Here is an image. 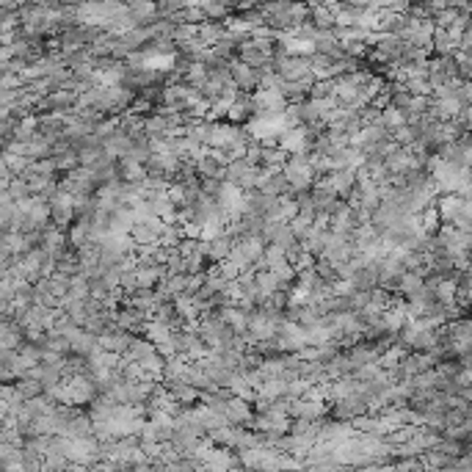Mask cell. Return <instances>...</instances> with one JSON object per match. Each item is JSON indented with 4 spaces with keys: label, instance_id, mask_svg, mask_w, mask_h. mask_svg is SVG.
<instances>
[{
    "label": "cell",
    "instance_id": "1",
    "mask_svg": "<svg viewBox=\"0 0 472 472\" xmlns=\"http://www.w3.org/2000/svg\"><path fill=\"white\" fill-rule=\"evenodd\" d=\"M257 177H260V166H251L243 158L226 163V174H224L226 182H232V185H238V188H243V191L257 188Z\"/></svg>",
    "mask_w": 472,
    "mask_h": 472
}]
</instances>
